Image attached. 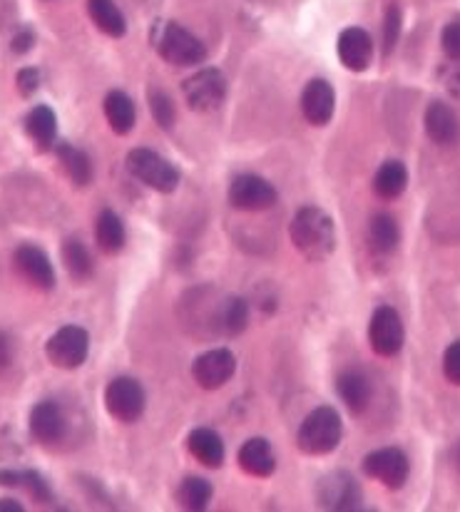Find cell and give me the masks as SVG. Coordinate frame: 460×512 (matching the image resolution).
Masks as SVG:
<instances>
[{"mask_svg": "<svg viewBox=\"0 0 460 512\" xmlns=\"http://www.w3.org/2000/svg\"><path fill=\"white\" fill-rule=\"evenodd\" d=\"M291 244L304 259L324 261L336 249L334 219L319 207H301L289 224Z\"/></svg>", "mask_w": 460, "mask_h": 512, "instance_id": "6da1fadb", "label": "cell"}, {"mask_svg": "<svg viewBox=\"0 0 460 512\" xmlns=\"http://www.w3.org/2000/svg\"><path fill=\"white\" fill-rule=\"evenodd\" d=\"M152 48L160 53L162 60L177 68H192L207 58V48L189 30L177 23H165V20L152 28Z\"/></svg>", "mask_w": 460, "mask_h": 512, "instance_id": "7a4b0ae2", "label": "cell"}, {"mask_svg": "<svg viewBox=\"0 0 460 512\" xmlns=\"http://www.w3.org/2000/svg\"><path fill=\"white\" fill-rule=\"evenodd\" d=\"M341 433L344 428H341V416L336 408L321 406L304 418L296 443L306 455H329L331 450L339 448Z\"/></svg>", "mask_w": 460, "mask_h": 512, "instance_id": "3957f363", "label": "cell"}, {"mask_svg": "<svg viewBox=\"0 0 460 512\" xmlns=\"http://www.w3.org/2000/svg\"><path fill=\"white\" fill-rule=\"evenodd\" d=\"M127 170L132 177L140 179L142 184H147L150 189L162 194L175 192L177 184H180V172L152 150H132L127 155Z\"/></svg>", "mask_w": 460, "mask_h": 512, "instance_id": "277c9868", "label": "cell"}, {"mask_svg": "<svg viewBox=\"0 0 460 512\" xmlns=\"http://www.w3.org/2000/svg\"><path fill=\"white\" fill-rule=\"evenodd\" d=\"M90 353V336L88 331L80 326H63L50 336L48 346H45V356L55 368L63 371H73L88 361Z\"/></svg>", "mask_w": 460, "mask_h": 512, "instance_id": "5b68a950", "label": "cell"}, {"mask_svg": "<svg viewBox=\"0 0 460 512\" xmlns=\"http://www.w3.org/2000/svg\"><path fill=\"white\" fill-rule=\"evenodd\" d=\"M105 408L120 423H135L145 413V391L135 378H115L105 388Z\"/></svg>", "mask_w": 460, "mask_h": 512, "instance_id": "8992f818", "label": "cell"}, {"mask_svg": "<svg viewBox=\"0 0 460 512\" xmlns=\"http://www.w3.org/2000/svg\"><path fill=\"white\" fill-rule=\"evenodd\" d=\"M368 339H371V348L378 356H396L403 348V341H406V331H403V321L398 311L391 309V306H378L371 316Z\"/></svg>", "mask_w": 460, "mask_h": 512, "instance_id": "52a82bcc", "label": "cell"}, {"mask_svg": "<svg viewBox=\"0 0 460 512\" xmlns=\"http://www.w3.org/2000/svg\"><path fill=\"white\" fill-rule=\"evenodd\" d=\"M229 204L239 212H264L276 204V189L257 174H239L229 184Z\"/></svg>", "mask_w": 460, "mask_h": 512, "instance_id": "ba28073f", "label": "cell"}, {"mask_svg": "<svg viewBox=\"0 0 460 512\" xmlns=\"http://www.w3.org/2000/svg\"><path fill=\"white\" fill-rule=\"evenodd\" d=\"M224 95H227V80L217 68L199 70L184 83V97H187L189 107L197 112L217 110L224 102Z\"/></svg>", "mask_w": 460, "mask_h": 512, "instance_id": "9c48e42d", "label": "cell"}, {"mask_svg": "<svg viewBox=\"0 0 460 512\" xmlns=\"http://www.w3.org/2000/svg\"><path fill=\"white\" fill-rule=\"evenodd\" d=\"M364 470L368 478L378 480L386 488L398 490L403 488V483L408 480V473H411V463H408L406 453L398 448H381L373 450L371 455H366Z\"/></svg>", "mask_w": 460, "mask_h": 512, "instance_id": "30bf717a", "label": "cell"}, {"mask_svg": "<svg viewBox=\"0 0 460 512\" xmlns=\"http://www.w3.org/2000/svg\"><path fill=\"white\" fill-rule=\"evenodd\" d=\"M237 371V358L227 348H212V351L202 353V356L194 361V381L204 388V391H217L224 383H229V378Z\"/></svg>", "mask_w": 460, "mask_h": 512, "instance_id": "8fae6325", "label": "cell"}, {"mask_svg": "<svg viewBox=\"0 0 460 512\" xmlns=\"http://www.w3.org/2000/svg\"><path fill=\"white\" fill-rule=\"evenodd\" d=\"M13 261L15 269L20 271V276H23L28 284H33L35 289L50 291L55 286L53 264H50L48 254H45L43 249L35 247V244H20V247L15 249Z\"/></svg>", "mask_w": 460, "mask_h": 512, "instance_id": "7c38bea8", "label": "cell"}, {"mask_svg": "<svg viewBox=\"0 0 460 512\" xmlns=\"http://www.w3.org/2000/svg\"><path fill=\"white\" fill-rule=\"evenodd\" d=\"M319 505L326 510H359V483L346 473H331L319 483Z\"/></svg>", "mask_w": 460, "mask_h": 512, "instance_id": "4fadbf2b", "label": "cell"}, {"mask_svg": "<svg viewBox=\"0 0 460 512\" xmlns=\"http://www.w3.org/2000/svg\"><path fill=\"white\" fill-rule=\"evenodd\" d=\"M336 110V92L326 80H311L301 92V112L316 127L329 125Z\"/></svg>", "mask_w": 460, "mask_h": 512, "instance_id": "5bb4252c", "label": "cell"}, {"mask_svg": "<svg viewBox=\"0 0 460 512\" xmlns=\"http://www.w3.org/2000/svg\"><path fill=\"white\" fill-rule=\"evenodd\" d=\"M373 58V43L371 35L364 28H346L339 35V60L344 68L354 70V73H364L371 65Z\"/></svg>", "mask_w": 460, "mask_h": 512, "instance_id": "9a60e30c", "label": "cell"}, {"mask_svg": "<svg viewBox=\"0 0 460 512\" xmlns=\"http://www.w3.org/2000/svg\"><path fill=\"white\" fill-rule=\"evenodd\" d=\"M30 435L43 445H53L63 438L65 416L58 403L43 401L30 411Z\"/></svg>", "mask_w": 460, "mask_h": 512, "instance_id": "2e32d148", "label": "cell"}, {"mask_svg": "<svg viewBox=\"0 0 460 512\" xmlns=\"http://www.w3.org/2000/svg\"><path fill=\"white\" fill-rule=\"evenodd\" d=\"M426 132L436 145H456L460 122L446 102H431L426 110Z\"/></svg>", "mask_w": 460, "mask_h": 512, "instance_id": "e0dca14e", "label": "cell"}, {"mask_svg": "<svg viewBox=\"0 0 460 512\" xmlns=\"http://www.w3.org/2000/svg\"><path fill=\"white\" fill-rule=\"evenodd\" d=\"M336 388H339L341 401L346 403L351 413H364L368 408V401H371V383H368L366 373L359 371V368H349L339 376L336 381Z\"/></svg>", "mask_w": 460, "mask_h": 512, "instance_id": "ac0fdd59", "label": "cell"}, {"mask_svg": "<svg viewBox=\"0 0 460 512\" xmlns=\"http://www.w3.org/2000/svg\"><path fill=\"white\" fill-rule=\"evenodd\" d=\"M239 465H242L244 473L254 475V478H269L276 468L272 445L264 438L247 440L239 450Z\"/></svg>", "mask_w": 460, "mask_h": 512, "instance_id": "d6986e66", "label": "cell"}, {"mask_svg": "<svg viewBox=\"0 0 460 512\" xmlns=\"http://www.w3.org/2000/svg\"><path fill=\"white\" fill-rule=\"evenodd\" d=\"M25 132L38 145V150H53L55 135H58V117L48 105H38L25 117Z\"/></svg>", "mask_w": 460, "mask_h": 512, "instance_id": "ffe728a7", "label": "cell"}, {"mask_svg": "<svg viewBox=\"0 0 460 512\" xmlns=\"http://www.w3.org/2000/svg\"><path fill=\"white\" fill-rule=\"evenodd\" d=\"M187 448L204 468H219L224 463V443L219 433L209 428H197L189 433Z\"/></svg>", "mask_w": 460, "mask_h": 512, "instance_id": "44dd1931", "label": "cell"}, {"mask_svg": "<svg viewBox=\"0 0 460 512\" xmlns=\"http://www.w3.org/2000/svg\"><path fill=\"white\" fill-rule=\"evenodd\" d=\"M105 117L110 122L112 132L117 135H127L135 127V102L130 100V95H125L122 90H112L105 97Z\"/></svg>", "mask_w": 460, "mask_h": 512, "instance_id": "7402d4cb", "label": "cell"}, {"mask_svg": "<svg viewBox=\"0 0 460 512\" xmlns=\"http://www.w3.org/2000/svg\"><path fill=\"white\" fill-rule=\"evenodd\" d=\"M95 239L97 247L105 254H120L122 247H125V224H122V219L112 209H105L97 217Z\"/></svg>", "mask_w": 460, "mask_h": 512, "instance_id": "603a6c76", "label": "cell"}, {"mask_svg": "<svg viewBox=\"0 0 460 512\" xmlns=\"http://www.w3.org/2000/svg\"><path fill=\"white\" fill-rule=\"evenodd\" d=\"M88 13L92 23L110 38H122L127 30L125 15L115 5V0H88Z\"/></svg>", "mask_w": 460, "mask_h": 512, "instance_id": "cb8c5ba5", "label": "cell"}, {"mask_svg": "<svg viewBox=\"0 0 460 512\" xmlns=\"http://www.w3.org/2000/svg\"><path fill=\"white\" fill-rule=\"evenodd\" d=\"M408 184V170L403 162H386L381 165V170L376 172V179H373V189L381 199H398L403 192H406Z\"/></svg>", "mask_w": 460, "mask_h": 512, "instance_id": "d4e9b609", "label": "cell"}, {"mask_svg": "<svg viewBox=\"0 0 460 512\" xmlns=\"http://www.w3.org/2000/svg\"><path fill=\"white\" fill-rule=\"evenodd\" d=\"M398 239H401V232H398V224L391 214H376V217L371 219L368 242H371L373 252L391 254L393 249L398 247Z\"/></svg>", "mask_w": 460, "mask_h": 512, "instance_id": "484cf974", "label": "cell"}, {"mask_svg": "<svg viewBox=\"0 0 460 512\" xmlns=\"http://www.w3.org/2000/svg\"><path fill=\"white\" fill-rule=\"evenodd\" d=\"M58 160L60 165H63L65 174H68L78 187L90 184L92 165H90V157L85 155L83 150H78V147L73 145H58Z\"/></svg>", "mask_w": 460, "mask_h": 512, "instance_id": "4316f807", "label": "cell"}, {"mask_svg": "<svg viewBox=\"0 0 460 512\" xmlns=\"http://www.w3.org/2000/svg\"><path fill=\"white\" fill-rule=\"evenodd\" d=\"M249 324V304L244 299H227L219 309V329L227 336H237Z\"/></svg>", "mask_w": 460, "mask_h": 512, "instance_id": "83f0119b", "label": "cell"}, {"mask_svg": "<svg viewBox=\"0 0 460 512\" xmlns=\"http://www.w3.org/2000/svg\"><path fill=\"white\" fill-rule=\"evenodd\" d=\"M177 500L184 510H204L212 500V485L204 478H187L177 490Z\"/></svg>", "mask_w": 460, "mask_h": 512, "instance_id": "f1b7e54d", "label": "cell"}, {"mask_svg": "<svg viewBox=\"0 0 460 512\" xmlns=\"http://www.w3.org/2000/svg\"><path fill=\"white\" fill-rule=\"evenodd\" d=\"M63 261H65V269H68V274L73 276L75 281L90 279L92 259L88 249H85L78 239H68V242L63 244Z\"/></svg>", "mask_w": 460, "mask_h": 512, "instance_id": "f546056e", "label": "cell"}, {"mask_svg": "<svg viewBox=\"0 0 460 512\" xmlns=\"http://www.w3.org/2000/svg\"><path fill=\"white\" fill-rule=\"evenodd\" d=\"M150 107L155 112V120L160 122L165 130H170L172 122H175V105H172L170 97L162 90H150Z\"/></svg>", "mask_w": 460, "mask_h": 512, "instance_id": "4dcf8cb0", "label": "cell"}, {"mask_svg": "<svg viewBox=\"0 0 460 512\" xmlns=\"http://www.w3.org/2000/svg\"><path fill=\"white\" fill-rule=\"evenodd\" d=\"M20 485H23V488L30 493V498L38 500V503H50V498H53V493H50L43 475H38L35 470H25V473H20Z\"/></svg>", "mask_w": 460, "mask_h": 512, "instance_id": "1f68e13d", "label": "cell"}, {"mask_svg": "<svg viewBox=\"0 0 460 512\" xmlns=\"http://www.w3.org/2000/svg\"><path fill=\"white\" fill-rule=\"evenodd\" d=\"M398 35H401V10L396 5H391L386 13V25H383V45H386V53H391Z\"/></svg>", "mask_w": 460, "mask_h": 512, "instance_id": "d6a6232c", "label": "cell"}, {"mask_svg": "<svg viewBox=\"0 0 460 512\" xmlns=\"http://www.w3.org/2000/svg\"><path fill=\"white\" fill-rule=\"evenodd\" d=\"M443 373L451 383L460 386V341L451 343L446 348V356H443Z\"/></svg>", "mask_w": 460, "mask_h": 512, "instance_id": "836d02e7", "label": "cell"}, {"mask_svg": "<svg viewBox=\"0 0 460 512\" xmlns=\"http://www.w3.org/2000/svg\"><path fill=\"white\" fill-rule=\"evenodd\" d=\"M441 43L448 58L460 63V23H448L446 28H443Z\"/></svg>", "mask_w": 460, "mask_h": 512, "instance_id": "e575fe53", "label": "cell"}, {"mask_svg": "<svg viewBox=\"0 0 460 512\" xmlns=\"http://www.w3.org/2000/svg\"><path fill=\"white\" fill-rule=\"evenodd\" d=\"M15 83H18V92L23 97H30L35 90L40 87V70L35 68H23L18 73V78H15Z\"/></svg>", "mask_w": 460, "mask_h": 512, "instance_id": "d590c367", "label": "cell"}, {"mask_svg": "<svg viewBox=\"0 0 460 512\" xmlns=\"http://www.w3.org/2000/svg\"><path fill=\"white\" fill-rule=\"evenodd\" d=\"M33 43H35V35H33V30H28V28H20L18 33H15V38H13V53H18V55H23V53H28L30 48H33Z\"/></svg>", "mask_w": 460, "mask_h": 512, "instance_id": "8d00e7d4", "label": "cell"}, {"mask_svg": "<svg viewBox=\"0 0 460 512\" xmlns=\"http://www.w3.org/2000/svg\"><path fill=\"white\" fill-rule=\"evenodd\" d=\"M0 485H5V488H18L20 485L18 470H0Z\"/></svg>", "mask_w": 460, "mask_h": 512, "instance_id": "74e56055", "label": "cell"}, {"mask_svg": "<svg viewBox=\"0 0 460 512\" xmlns=\"http://www.w3.org/2000/svg\"><path fill=\"white\" fill-rule=\"evenodd\" d=\"M8 363H10V343L3 334H0V373L8 368Z\"/></svg>", "mask_w": 460, "mask_h": 512, "instance_id": "f35d334b", "label": "cell"}, {"mask_svg": "<svg viewBox=\"0 0 460 512\" xmlns=\"http://www.w3.org/2000/svg\"><path fill=\"white\" fill-rule=\"evenodd\" d=\"M0 512H23V505L15 500H0Z\"/></svg>", "mask_w": 460, "mask_h": 512, "instance_id": "ab89813d", "label": "cell"}, {"mask_svg": "<svg viewBox=\"0 0 460 512\" xmlns=\"http://www.w3.org/2000/svg\"><path fill=\"white\" fill-rule=\"evenodd\" d=\"M451 90H453V95L460 97V75H456V78L451 80Z\"/></svg>", "mask_w": 460, "mask_h": 512, "instance_id": "60d3db41", "label": "cell"}]
</instances>
